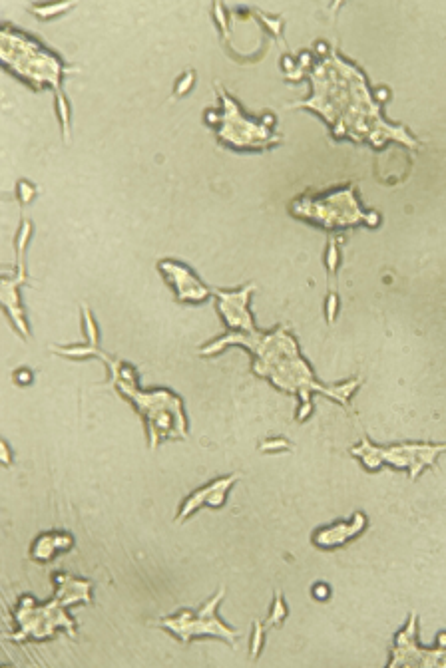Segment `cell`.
I'll return each mask as SVG.
<instances>
[{
    "instance_id": "30bf717a",
    "label": "cell",
    "mask_w": 446,
    "mask_h": 668,
    "mask_svg": "<svg viewBox=\"0 0 446 668\" xmlns=\"http://www.w3.org/2000/svg\"><path fill=\"white\" fill-rule=\"evenodd\" d=\"M417 631H419L417 613H413L407 627L395 637L389 667H446V633L439 635V649L427 651L419 647Z\"/></svg>"
},
{
    "instance_id": "ba28073f",
    "label": "cell",
    "mask_w": 446,
    "mask_h": 668,
    "mask_svg": "<svg viewBox=\"0 0 446 668\" xmlns=\"http://www.w3.org/2000/svg\"><path fill=\"white\" fill-rule=\"evenodd\" d=\"M225 597V589H220L208 603H204V607L196 613L184 609L178 615L166 617L158 623V627L170 631L178 641L182 643H190L194 639H220L229 643L231 647H235V639L239 637V633L231 627H227L223 621L218 619V607Z\"/></svg>"
},
{
    "instance_id": "3957f363",
    "label": "cell",
    "mask_w": 446,
    "mask_h": 668,
    "mask_svg": "<svg viewBox=\"0 0 446 668\" xmlns=\"http://www.w3.org/2000/svg\"><path fill=\"white\" fill-rule=\"evenodd\" d=\"M82 315H84V333L88 336V344L86 346H66V348L54 346L52 350L68 358H88V356L100 358L110 370L112 386L120 394H124L144 418L146 432H148V444L152 450H156L164 440L188 438V422H186V414H184L180 396H176L170 390L140 392L138 374L134 366L122 362L120 358H112L110 354L100 350L98 348V329H96L90 309L82 307Z\"/></svg>"
},
{
    "instance_id": "8fae6325",
    "label": "cell",
    "mask_w": 446,
    "mask_h": 668,
    "mask_svg": "<svg viewBox=\"0 0 446 668\" xmlns=\"http://www.w3.org/2000/svg\"><path fill=\"white\" fill-rule=\"evenodd\" d=\"M253 291L255 285H247L239 291H220V289L214 291V295L218 297V309L227 325V333L249 331L255 327L253 315L249 311V297Z\"/></svg>"
},
{
    "instance_id": "ac0fdd59",
    "label": "cell",
    "mask_w": 446,
    "mask_h": 668,
    "mask_svg": "<svg viewBox=\"0 0 446 668\" xmlns=\"http://www.w3.org/2000/svg\"><path fill=\"white\" fill-rule=\"evenodd\" d=\"M74 4H50V6H32V10L40 16V18H50L56 16L60 12H66L68 8H72Z\"/></svg>"
},
{
    "instance_id": "ffe728a7",
    "label": "cell",
    "mask_w": 446,
    "mask_h": 668,
    "mask_svg": "<svg viewBox=\"0 0 446 668\" xmlns=\"http://www.w3.org/2000/svg\"><path fill=\"white\" fill-rule=\"evenodd\" d=\"M289 444L285 440H267L259 446L261 452H279V450H287Z\"/></svg>"
},
{
    "instance_id": "5bb4252c",
    "label": "cell",
    "mask_w": 446,
    "mask_h": 668,
    "mask_svg": "<svg viewBox=\"0 0 446 668\" xmlns=\"http://www.w3.org/2000/svg\"><path fill=\"white\" fill-rule=\"evenodd\" d=\"M367 517L357 511L353 513V517L349 521H339L327 527H321L315 531L313 535V545L319 549H335L341 547L345 543H349L351 539H355L357 535H361L367 527Z\"/></svg>"
},
{
    "instance_id": "4fadbf2b",
    "label": "cell",
    "mask_w": 446,
    "mask_h": 668,
    "mask_svg": "<svg viewBox=\"0 0 446 668\" xmlns=\"http://www.w3.org/2000/svg\"><path fill=\"white\" fill-rule=\"evenodd\" d=\"M237 480H239V476H237V474H231V476H227V478H218V480H214L212 484H208V486L196 490L188 500L184 501V505H182V509H180L176 521H178V523H184L192 513H196V511H198L200 507H204V505H210V507H214V509H220L223 503H225V500H227L229 490L235 486Z\"/></svg>"
},
{
    "instance_id": "6da1fadb",
    "label": "cell",
    "mask_w": 446,
    "mask_h": 668,
    "mask_svg": "<svg viewBox=\"0 0 446 668\" xmlns=\"http://www.w3.org/2000/svg\"><path fill=\"white\" fill-rule=\"evenodd\" d=\"M309 78L313 94L307 100L289 104V110L309 108L325 118L333 136L357 144L369 142L375 148H383L387 142H399L409 150L421 148L419 140L405 126L385 120L383 102L387 100V92L377 90L373 94L365 74L335 50L313 64Z\"/></svg>"
},
{
    "instance_id": "7402d4cb",
    "label": "cell",
    "mask_w": 446,
    "mask_h": 668,
    "mask_svg": "<svg viewBox=\"0 0 446 668\" xmlns=\"http://www.w3.org/2000/svg\"><path fill=\"white\" fill-rule=\"evenodd\" d=\"M329 595H331V589H329L325 583H317V585L313 587V597H315V599H319V601H327Z\"/></svg>"
},
{
    "instance_id": "44dd1931",
    "label": "cell",
    "mask_w": 446,
    "mask_h": 668,
    "mask_svg": "<svg viewBox=\"0 0 446 668\" xmlns=\"http://www.w3.org/2000/svg\"><path fill=\"white\" fill-rule=\"evenodd\" d=\"M194 78H196V74H194V72H188V74L178 82V86H176V94H178V96H184V94L194 86Z\"/></svg>"
},
{
    "instance_id": "cb8c5ba5",
    "label": "cell",
    "mask_w": 446,
    "mask_h": 668,
    "mask_svg": "<svg viewBox=\"0 0 446 668\" xmlns=\"http://www.w3.org/2000/svg\"><path fill=\"white\" fill-rule=\"evenodd\" d=\"M16 378L22 380V384H28V382H30V374H28V372H18Z\"/></svg>"
},
{
    "instance_id": "7c38bea8",
    "label": "cell",
    "mask_w": 446,
    "mask_h": 668,
    "mask_svg": "<svg viewBox=\"0 0 446 668\" xmlns=\"http://www.w3.org/2000/svg\"><path fill=\"white\" fill-rule=\"evenodd\" d=\"M160 271L164 273L168 283L174 287L176 299L180 303H204L212 295V291L192 273V269H188L182 263L162 261Z\"/></svg>"
},
{
    "instance_id": "e0dca14e",
    "label": "cell",
    "mask_w": 446,
    "mask_h": 668,
    "mask_svg": "<svg viewBox=\"0 0 446 668\" xmlns=\"http://www.w3.org/2000/svg\"><path fill=\"white\" fill-rule=\"evenodd\" d=\"M263 639H265V627L261 621L253 623V637H251V649H249V657L251 661H255L263 649Z\"/></svg>"
},
{
    "instance_id": "7a4b0ae2",
    "label": "cell",
    "mask_w": 446,
    "mask_h": 668,
    "mask_svg": "<svg viewBox=\"0 0 446 668\" xmlns=\"http://www.w3.org/2000/svg\"><path fill=\"white\" fill-rule=\"evenodd\" d=\"M231 344L245 346L251 352L253 372L257 376L269 380L279 390L293 394L301 400V406L297 410L299 422L307 420L313 412V402H311L313 392H319L349 410L351 408L349 398L363 382L361 376L337 386H327L319 382L307 360L301 356L297 340L289 334V329L285 325H279L271 333H261L257 327L249 331H231L220 336L218 340L206 344L200 352L204 356H214Z\"/></svg>"
},
{
    "instance_id": "d6986e66",
    "label": "cell",
    "mask_w": 446,
    "mask_h": 668,
    "mask_svg": "<svg viewBox=\"0 0 446 668\" xmlns=\"http://www.w3.org/2000/svg\"><path fill=\"white\" fill-rule=\"evenodd\" d=\"M18 197H20V203H22V205L30 203L32 197H34V187H32L28 181H20V183H18Z\"/></svg>"
},
{
    "instance_id": "9a60e30c",
    "label": "cell",
    "mask_w": 446,
    "mask_h": 668,
    "mask_svg": "<svg viewBox=\"0 0 446 668\" xmlns=\"http://www.w3.org/2000/svg\"><path fill=\"white\" fill-rule=\"evenodd\" d=\"M74 539L68 533H44L30 547V557L34 561H50L58 551H68Z\"/></svg>"
},
{
    "instance_id": "603a6c76",
    "label": "cell",
    "mask_w": 446,
    "mask_h": 668,
    "mask_svg": "<svg viewBox=\"0 0 446 668\" xmlns=\"http://www.w3.org/2000/svg\"><path fill=\"white\" fill-rule=\"evenodd\" d=\"M0 450H2V462H4V466H8V464H10V452H8V446L2 442V444H0Z\"/></svg>"
},
{
    "instance_id": "5b68a950",
    "label": "cell",
    "mask_w": 446,
    "mask_h": 668,
    "mask_svg": "<svg viewBox=\"0 0 446 668\" xmlns=\"http://www.w3.org/2000/svg\"><path fill=\"white\" fill-rule=\"evenodd\" d=\"M0 56L8 70L16 76L24 78L36 90L44 86H52L56 98H64L60 84L68 70L54 54H50L44 46L36 44L32 38L18 30L2 28L0 32Z\"/></svg>"
},
{
    "instance_id": "9c48e42d",
    "label": "cell",
    "mask_w": 446,
    "mask_h": 668,
    "mask_svg": "<svg viewBox=\"0 0 446 668\" xmlns=\"http://www.w3.org/2000/svg\"><path fill=\"white\" fill-rule=\"evenodd\" d=\"M220 98L223 106L220 138L223 142L237 150H265L283 140L269 126V122L273 124V118L265 116V122H257L253 118H247L237 102L225 94V90H220Z\"/></svg>"
},
{
    "instance_id": "2e32d148",
    "label": "cell",
    "mask_w": 446,
    "mask_h": 668,
    "mask_svg": "<svg viewBox=\"0 0 446 668\" xmlns=\"http://www.w3.org/2000/svg\"><path fill=\"white\" fill-rule=\"evenodd\" d=\"M287 615H289V609H287V605H285V601H283L281 591H277V593H275V603L271 605V613H269V621H267V625H269V627H281V625L285 623Z\"/></svg>"
},
{
    "instance_id": "52a82bcc",
    "label": "cell",
    "mask_w": 446,
    "mask_h": 668,
    "mask_svg": "<svg viewBox=\"0 0 446 668\" xmlns=\"http://www.w3.org/2000/svg\"><path fill=\"white\" fill-rule=\"evenodd\" d=\"M441 454H446V444H393L377 446L363 438L361 444L351 448V456L359 458L363 468L377 472L381 466L407 470L411 480H417L427 468H433Z\"/></svg>"
},
{
    "instance_id": "277c9868",
    "label": "cell",
    "mask_w": 446,
    "mask_h": 668,
    "mask_svg": "<svg viewBox=\"0 0 446 668\" xmlns=\"http://www.w3.org/2000/svg\"><path fill=\"white\" fill-rule=\"evenodd\" d=\"M54 597L38 605L30 595H22L14 609L16 633L10 637L16 643L24 641H44L54 637L58 629H66L68 637L74 639L76 623L66 615V609L74 603H92V583L76 579L68 573L54 575Z\"/></svg>"
},
{
    "instance_id": "8992f818",
    "label": "cell",
    "mask_w": 446,
    "mask_h": 668,
    "mask_svg": "<svg viewBox=\"0 0 446 668\" xmlns=\"http://www.w3.org/2000/svg\"><path fill=\"white\" fill-rule=\"evenodd\" d=\"M289 211L299 217L313 221L325 229L335 227H355V225H369L379 227L381 215L377 211H363L357 195L355 185H349L339 191H331L327 195H301L291 205Z\"/></svg>"
}]
</instances>
